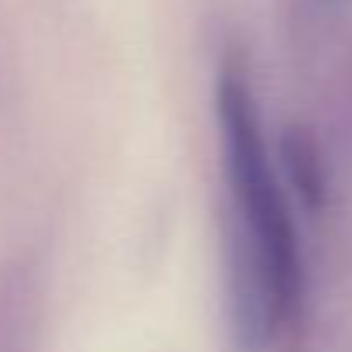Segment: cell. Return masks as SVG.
<instances>
[{
  "label": "cell",
  "mask_w": 352,
  "mask_h": 352,
  "mask_svg": "<svg viewBox=\"0 0 352 352\" xmlns=\"http://www.w3.org/2000/svg\"><path fill=\"white\" fill-rule=\"evenodd\" d=\"M38 321L35 270L21 259L0 266V352H32Z\"/></svg>",
  "instance_id": "cell-3"
},
{
  "label": "cell",
  "mask_w": 352,
  "mask_h": 352,
  "mask_svg": "<svg viewBox=\"0 0 352 352\" xmlns=\"http://www.w3.org/2000/svg\"><path fill=\"white\" fill-rule=\"evenodd\" d=\"M214 111L232 204L228 294L235 345L239 352H304L311 304L304 245L242 56H225Z\"/></svg>",
  "instance_id": "cell-1"
},
{
  "label": "cell",
  "mask_w": 352,
  "mask_h": 352,
  "mask_svg": "<svg viewBox=\"0 0 352 352\" xmlns=\"http://www.w3.org/2000/svg\"><path fill=\"white\" fill-rule=\"evenodd\" d=\"M276 166H280L290 201H297L311 214L328 208L331 166H328V152H324L321 138L311 128H304V124L283 128L280 145H276Z\"/></svg>",
  "instance_id": "cell-2"
}]
</instances>
